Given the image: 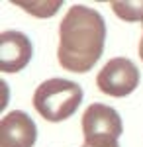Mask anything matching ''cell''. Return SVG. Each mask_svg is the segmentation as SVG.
Returning a JSON list of instances; mask_svg holds the SVG:
<instances>
[{
    "mask_svg": "<svg viewBox=\"0 0 143 147\" xmlns=\"http://www.w3.org/2000/svg\"><path fill=\"white\" fill-rule=\"evenodd\" d=\"M106 24L98 10L75 4L59 26L57 59L71 73H86L104 51Z\"/></svg>",
    "mask_w": 143,
    "mask_h": 147,
    "instance_id": "6da1fadb",
    "label": "cell"
},
{
    "mask_svg": "<svg viewBox=\"0 0 143 147\" xmlns=\"http://www.w3.org/2000/svg\"><path fill=\"white\" fill-rule=\"evenodd\" d=\"M139 57H141V61H143V35H141V41H139Z\"/></svg>",
    "mask_w": 143,
    "mask_h": 147,
    "instance_id": "9c48e42d",
    "label": "cell"
},
{
    "mask_svg": "<svg viewBox=\"0 0 143 147\" xmlns=\"http://www.w3.org/2000/svg\"><path fill=\"white\" fill-rule=\"evenodd\" d=\"M123 125L120 114L106 104H90L82 114V134L86 147H120Z\"/></svg>",
    "mask_w": 143,
    "mask_h": 147,
    "instance_id": "3957f363",
    "label": "cell"
},
{
    "mask_svg": "<svg viewBox=\"0 0 143 147\" xmlns=\"http://www.w3.org/2000/svg\"><path fill=\"white\" fill-rule=\"evenodd\" d=\"M37 139L35 122L22 110L8 112L0 122V147H33Z\"/></svg>",
    "mask_w": 143,
    "mask_h": 147,
    "instance_id": "5b68a950",
    "label": "cell"
},
{
    "mask_svg": "<svg viewBox=\"0 0 143 147\" xmlns=\"http://www.w3.org/2000/svg\"><path fill=\"white\" fill-rule=\"evenodd\" d=\"M96 84L104 94H110L116 98L132 94L139 84V71L135 63L125 57L110 59L96 77Z\"/></svg>",
    "mask_w": 143,
    "mask_h": 147,
    "instance_id": "277c9868",
    "label": "cell"
},
{
    "mask_svg": "<svg viewBox=\"0 0 143 147\" xmlns=\"http://www.w3.org/2000/svg\"><path fill=\"white\" fill-rule=\"evenodd\" d=\"M82 147H86V145H82Z\"/></svg>",
    "mask_w": 143,
    "mask_h": 147,
    "instance_id": "30bf717a",
    "label": "cell"
},
{
    "mask_svg": "<svg viewBox=\"0 0 143 147\" xmlns=\"http://www.w3.org/2000/svg\"><path fill=\"white\" fill-rule=\"evenodd\" d=\"M110 6L125 22H143V2H112Z\"/></svg>",
    "mask_w": 143,
    "mask_h": 147,
    "instance_id": "52a82bcc",
    "label": "cell"
},
{
    "mask_svg": "<svg viewBox=\"0 0 143 147\" xmlns=\"http://www.w3.org/2000/svg\"><path fill=\"white\" fill-rule=\"evenodd\" d=\"M16 6L24 8L26 12H30L33 16H39V18H47V16H53L57 14V10L61 8L63 2H24V0H16L14 2Z\"/></svg>",
    "mask_w": 143,
    "mask_h": 147,
    "instance_id": "ba28073f",
    "label": "cell"
},
{
    "mask_svg": "<svg viewBox=\"0 0 143 147\" xmlns=\"http://www.w3.org/2000/svg\"><path fill=\"white\" fill-rule=\"evenodd\" d=\"M33 55L32 41L22 32H2L0 34V71L18 73L22 71Z\"/></svg>",
    "mask_w": 143,
    "mask_h": 147,
    "instance_id": "8992f818",
    "label": "cell"
},
{
    "mask_svg": "<svg viewBox=\"0 0 143 147\" xmlns=\"http://www.w3.org/2000/svg\"><path fill=\"white\" fill-rule=\"evenodd\" d=\"M82 100V88L73 80L49 79L37 86L33 106L47 122H63L77 112Z\"/></svg>",
    "mask_w": 143,
    "mask_h": 147,
    "instance_id": "7a4b0ae2",
    "label": "cell"
}]
</instances>
